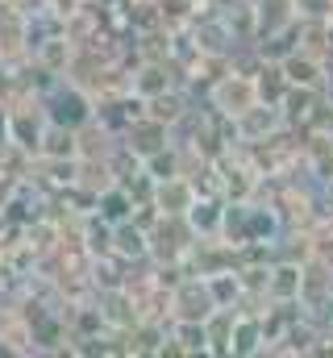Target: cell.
Listing matches in <instances>:
<instances>
[{
  "mask_svg": "<svg viewBox=\"0 0 333 358\" xmlns=\"http://www.w3.org/2000/svg\"><path fill=\"white\" fill-rule=\"evenodd\" d=\"M83 250H87L92 259L113 255V225H108L104 217H96V213L83 221Z\"/></svg>",
  "mask_w": 333,
  "mask_h": 358,
  "instance_id": "cell-13",
  "label": "cell"
},
{
  "mask_svg": "<svg viewBox=\"0 0 333 358\" xmlns=\"http://www.w3.org/2000/svg\"><path fill=\"white\" fill-rule=\"evenodd\" d=\"M71 59H76V42H71L67 34H50V38L34 42V63H38L42 71H50L55 80H63V76H67Z\"/></svg>",
  "mask_w": 333,
  "mask_h": 358,
  "instance_id": "cell-7",
  "label": "cell"
},
{
  "mask_svg": "<svg viewBox=\"0 0 333 358\" xmlns=\"http://www.w3.org/2000/svg\"><path fill=\"white\" fill-rule=\"evenodd\" d=\"M217 308L208 279L204 275H187L179 283H171V321H208Z\"/></svg>",
  "mask_w": 333,
  "mask_h": 358,
  "instance_id": "cell-3",
  "label": "cell"
},
{
  "mask_svg": "<svg viewBox=\"0 0 333 358\" xmlns=\"http://www.w3.org/2000/svg\"><path fill=\"white\" fill-rule=\"evenodd\" d=\"M187 225L196 238H217L225 225V204L217 196H196V204L187 208Z\"/></svg>",
  "mask_w": 333,
  "mask_h": 358,
  "instance_id": "cell-10",
  "label": "cell"
},
{
  "mask_svg": "<svg viewBox=\"0 0 333 358\" xmlns=\"http://www.w3.org/2000/svg\"><path fill=\"white\" fill-rule=\"evenodd\" d=\"M4 229H8V208L0 204V234H4Z\"/></svg>",
  "mask_w": 333,
  "mask_h": 358,
  "instance_id": "cell-17",
  "label": "cell"
},
{
  "mask_svg": "<svg viewBox=\"0 0 333 358\" xmlns=\"http://www.w3.org/2000/svg\"><path fill=\"white\" fill-rule=\"evenodd\" d=\"M300 283H304V275L296 267H275L267 275V287H271V296L275 300H292V296H300Z\"/></svg>",
  "mask_w": 333,
  "mask_h": 358,
  "instance_id": "cell-16",
  "label": "cell"
},
{
  "mask_svg": "<svg viewBox=\"0 0 333 358\" xmlns=\"http://www.w3.org/2000/svg\"><path fill=\"white\" fill-rule=\"evenodd\" d=\"M46 125H50V117H46L42 96H38L34 104H21V108H8V113H4V142H13V146L25 150V155H38Z\"/></svg>",
  "mask_w": 333,
  "mask_h": 358,
  "instance_id": "cell-2",
  "label": "cell"
},
{
  "mask_svg": "<svg viewBox=\"0 0 333 358\" xmlns=\"http://www.w3.org/2000/svg\"><path fill=\"white\" fill-rule=\"evenodd\" d=\"M42 108H46L50 121L71 125V129H83V125L96 117V100H92L76 80H55L50 88L42 92Z\"/></svg>",
  "mask_w": 333,
  "mask_h": 358,
  "instance_id": "cell-1",
  "label": "cell"
},
{
  "mask_svg": "<svg viewBox=\"0 0 333 358\" xmlns=\"http://www.w3.org/2000/svg\"><path fill=\"white\" fill-rule=\"evenodd\" d=\"M171 88H175L171 67L159 63V59L138 63V71L129 76V96H138V100H155V96H163V92H171Z\"/></svg>",
  "mask_w": 333,
  "mask_h": 358,
  "instance_id": "cell-9",
  "label": "cell"
},
{
  "mask_svg": "<svg viewBox=\"0 0 333 358\" xmlns=\"http://www.w3.org/2000/svg\"><path fill=\"white\" fill-rule=\"evenodd\" d=\"M258 346H262V325L250 321V317H238L234 321V338H229V355L246 358V355H258Z\"/></svg>",
  "mask_w": 333,
  "mask_h": 358,
  "instance_id": "cell-14",
  "label": "cell"
},
{
  "mask_svg": "<svg viewBox=\"0 0 333 358\" xmlns=\"http://www.w3.org/2000/svg\"><path fill=\"white\" fill-rule=\"evenodd\" d=\"M125 146L138 155V159H150L155 150H163L166 142H171V125L159 121V117H150V113H142V117H134L129 125H125Z\"/></svg>",
  "mask_w": 333,
  "mask_h": 358,
  "instance_id": "cell-4",
  "label": "cell"
},
{
  "mask_svg": "<svg viewBox=\"0 0 333 358\" xmlns=\"http://www.w3.org/2000/svg\"><path fill=\"white\" fill-rule=\"evenodd\" d=\"M113 255L125 259V263L150 259V229L138 225L134 217H129V221H117V225H113Z\"/></svg>",
  "mask_w": 333,
  "mask_h": 358,
  "instance_id": "cell-8",
  "label": "cell"
},
{
  "mask_svg": "<svg viewBox=\"0 0 333 358\" xmlns=\"http://www.w3.org/2000/svg\"><path fill=\"white\" fill-rule=\"evenodd\" d=\"M213 104L225 113V117H242L246 108L258 104V84L250 76H225L217 88H213Z\"/></svg>",
  "mask_w": 333,
  "mask_h": 358,
  "instance_id": "cell-5",
  "label": "cell"
},
{
  "mask_svg": "<svg viewBox=\"0 0 333 358\" xmlns=\"http://www.w3.org/2000/svg\"><path fill=\"white\" fill-rule=\"evenodd\" d=\"M38 155H42V159H80V129L50 121V125H46V134H42Z\"/></svg>",
  "mask_w": 333,
  "mask_h": 358,
  "instance_id": "cell-11",
  "label": "cell"
},
{
  "mask_svg": "<svg viewBox=\"0 0 333 358\" xmlns=\"http://www.w3.org/2000/svg\"><path fill=\"white\" fill-rule=\"evenodd\" d=\"M134 204H138V200H134L121 183H113V187H104V192L96 196V208H92V213L104 217L108 225H117V221H129V217H134Z\"/></svg>",
  "mask_w": 333,
  "mask_h": 358,
  "instance_id": "cell-12",
  "label": "cell"
},
{
  "mask_svg": "<svg viewBox=\"0 0 333 358\" xmlns=\"http://www.w3.org/2000/svg\"><path fill=\"white\" fill-rule=\"evenodd\" d=\"M204 279H208V292H213L217 308H229V304L238 300V292H242V279H238L234 271H213V275H204Z\"/></svg>",
  "mask_w": 333,
  "mask_h": 358,
  "instance_id": "cell-15",
  "label": "cell"
},
{
  "mask_svg": "<svg viewBox=\"0 0 333 358\" xmlns=\"http://www.w3.org/2000/svg\"><path fill=\"white\" fill-rule=\"evenodd\" d=\"M150 204L159 208V217H187V208L196 204V187L187 176H171L155 183V196Z\"/></svg>",
  "mask_w": 333,
  "mask_h": 358,
  "instance_id": "cell-6",
  "label": "cell"
}]
</instances>
